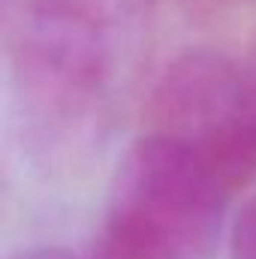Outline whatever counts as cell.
Wrapping results in <instances>:
<instances>
[{"mask_svg":"<svg viewBox=\"0 0 256 259\" xmlns=\"http://www.w3.org/2000/svg\"><path fill=\"white\" fill-rule=\"evenodd\" d=\"M12 259H84V256H69L64 250H55V247H42V250H24Z\"/></svg>","mask_w":256,"mask_h":259,"instance_id":"cell-6","label":"cell"},{"mask_svg":"<svg viewBox=\"0 0 256 259\" xmlns=\"http://www.w3.org/2000/svg\"><path fill=\"white\" fill-rule=\"evenodd\" d=\"M12 66L36 106H84L109 69V30L84 0H30L12 30Z\"/></svg>","mask_w":256,"mask_h":259,"instance_id":"cell-3","label":"cell"},{"mask_svg":"<svg viewBox=\"0 0 256 259\" xmlns=\"http://www.w3.org/2000/svg\"><path fill=\"white\" fill-rule=\"evenodd\" d=\"M238 69H241L244 106H247V115H250V121H253V127H256V42H253V49H250V55L238 64Z\"/></svg>","mask_w":256,"mask_h":259,"instance_id":"cell-5","label":"cell"},{"mask_svg":"<svg viewBox=\"0 0 256 259\" xmlns=\"http://www.w3.org/2000/svg\"><path fill=\"white\" fill-rule=\"evenodd\" d=\"M229 259H256V196L238 211L232 223Z\"/></svg>","mask_w":256,"mask_h":259,"instance_id":"cell-4","label":"cell"},{"mask_svg":"<svg viewBox=\"0 0 256 259\" xmlns=\"http://www.w3.org/2000/svg\"><path fill=\"white\" fill-rule=\"evenodd\" d=\"M232 193L175 139L145 133L121 157L100 247L112 259H208Z\"/></svg>","mask_w":256,"mask_h":259,"instance_id":"cell-1","label":"cell"},{"mask_svg":"<svg viewBox=\"0 0 256 259\" xmlns=\"http://www.w3.org/2000/svg\"><path fill=\"white\" fill-rule=\"evenodd\" d=\"M151 133L199 154L229 193L256 178V127L241 69L223 55L190 52L166 66L151 97Z\"/></svg>","mask_w":256,"mask_h":259,"instance_id":"cell-2","label":"cell"}]
</instances>
